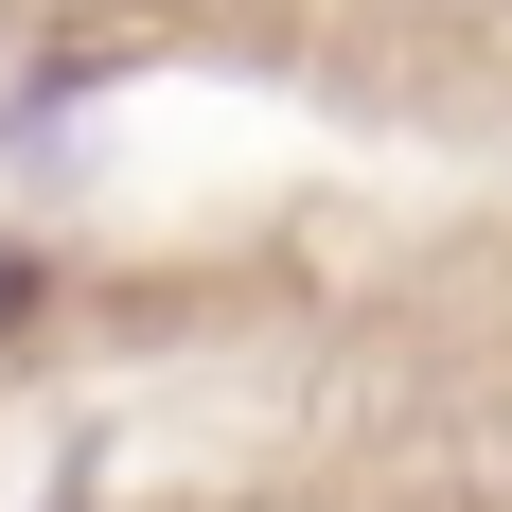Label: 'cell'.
<instances>
[{
  "label": "cell",
  "mask_w": 512,
  "mask_h": 512,
  "mask_svg": "<svg viewBox=\"0 0 512 512\" xmlns=\"http://www.w3.org/2000/svg\"><path fill=\"white\" fill-rule=\"evenodd\" d=\"M36 301H53V265H36V248H0V336H36Z\"/></svg>",
  "instance_id": "obj_1"
}]
</instances>
